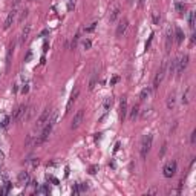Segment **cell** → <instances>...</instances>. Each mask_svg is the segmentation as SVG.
Listing matches in <instances>:
<instances>
[{"mask_svg": "<svg viewBox=\"0 0 196 196\" xmlns=\"http://www.w3.org/2000/svg\"><path fill=\"white\" fill-rule=\"evenodd\" d=\"M112 103H113V98H112V97H107V98L104 100V103H103V107L107 110V109L112 106Z\"/></svg>", "mask_w": 196, "mask_h": 196, "instance_id": "22", "label": "cell"}, {"mask_svg": "<svg viewBox=\"0 0 196 196\" xmlns=\"http://www.w3.org/2000/svg\"><path fill=\"white\" fill-rule=\"evenodd\" d=\"M138 113H140V106H138V104H135V106L132 107V110H130V115H129V120H130V121H133V120H136V117H138Z\"/></svg>", "mask_w": 196, "mask_h": 196, "instance_id": "17", "label": "cell"}, {"mask_svg": "<svg viewBox=\"0 0 196 196\" xmlns=\"http://www.w3.org/2000/svg\"><path fill=\"white\" fill-rule=\"evenodd\" d=\"M35 193H49V189L48 187H37Z\"/></svg>", "mask_w": 196, "mask_h": 196, "instance_id": "24", "label": "cell"}, {"mask_svg": "<svg viewBox=\"0 0 196 196\" xmlns=\"http://www.w3.org/2000/svg\"><path fill=\"white\" fill-rule=\"evenodd\" d=\"M166 74H167V61H163L161 67L158 69V72H156V75H155V78H153V86H152V89H158V87H159V84L163 83Z\"/></svg>", "mask_w": 196, "mask_h": 196, "instance_id": "2", "label": "cell"}, {"mask_svg": "<svg viewBox=\"0 0 196 196\" xmlns=\"http://www.w3.org/2000/svg\"><path fill=\"white\" fill-rule=\"evenodd\" d=\"M90 46H92L90 40H84V41H83V48H84V49H90Z\"/></svg>", "mask_w": 196, "mask_h": 196, "instance_id": "27", "label": "cell"}, {"mask_svg": "<svg viewBox=\"0 0 196 196\" xmlns=\"http://www.w3.org/2000/svg\"><path fill=\"white\" fill-rule=\"evenodd\" d=\"M29 181H31L29 172L23 170V172H20V173H18V176H17V183H18L20 186H26V184H28Z\"/></svg>", "mask_w": 196, "mask_h": 196, "instance_id": "11", "label": "cell"}, {"mask_svg": "<svg viewBox=\"0 0 196 196\" xmlns=\"http://www.w3.org/2000/svg\"><path fill=\"white\" fill-rule=\"evenodd\" d=\"M127 28H129V20L127 18H123L121 21H120V25L117 26V31H115V35L118 37V38H121L124 34H126V31H127Z\"/></svg>", "mask_w": 196, "mask_h": 196, "instance_id": "7", "label": "cell"}, {"mask_svg": "<svg viewBox=\"0 0 196 196\" xmlns=\"http://www.w3.org/2000/svg\"><path fill=\"white\" fill-rule=\"evenodd\" d=\"M38 163H40V161H38V159H35V158H34V159H32V161H31V166H32V167H37V166H38Z\"/></svg>", "mask_w": 196, "mask_h": 196, "instance_id": "30", "label": "cell"}, {"mask_svg": "<svg viewBox=\"0 0 196 196\" xmlns=\"http://www.w3.org/2000/svg\"><path fill=\"white\" fill-rule=\"evenodd\" d=\"M26 15H28V9H25V11H23V14H21V17H20V21H23Z\"/></svg>", "mask_w": 196, "mask_h": 196, "instance_id": "31", "label": "cell"}, {"mask_svg": "<svg viewBox=\"0 0 196 196\" xmlns=\"http://www.w3.org/2000/svg\"><path fill=\"white\" fill-rule=\"evenodd\" d=\"M0 170H2V167H0Z\"/></svg>", "mask_w": 196, "mask_h": 196, "instance_id": "39", "label": "cell"}, {"mask_svg": "<svg viewBox=\"0 0 196 196\" xmlns=\"http://www.w3.org/2000/svg\"><path fill=\"white\" fill-rule=\"evenodd\" d=\"M29 34H31V25H25V28L21 29V34H20V44H25L28 41Z\"/></svg>", "mask_w": 196, "mask_h": 196, "instance_id": "13", "label": "cell"}, {"mask_svg": "<svg viewBox=\"0 0 196 196\" xmlns=\"http://www.w3.org/2000/svg\"><path fill=\"white\" fill-rule=\"evenodd\" d=\"M83 120H84V109H80V110L74 115V118H72L71 129H77V127H80V124L83 123Z\"/></svg>", "mask_w": 196, "mask_h": 196, "instance_id": "5", "label": "cell"}, {"mask_svg": "<svg viewBox=\"0 0 196 196\" xmlns=\"http://www.w3.org/2000/svg\"><path fill=\"white\" fill-rule=\"evenodd\" d=\"M9 192V183H6V186L3 189H0V195H6Z\"/></svg>", "mask_w": 196, "mask_h": 196, "instance_id": "25", "label": "cell"}, {"mask_svg": "<svg viewBox=\"0 0 196 196\" xmlns=\"http://www.w3.org/2000/svg\"><path fill=\"white\" fill-rule=\"evenodd\" d=\"M175 32H176V43H181V41L184 40V34H183V31H181L179 28H176Z\"/></svg>", "mask_w": 196, "mask_h": 196, "instance_id": "21", "label": "cell"}, {"mask_svg": "<svg viewBox=\"0 0 196 196\" xmlns=\"http://www.w3.org/2000/svg\"><path fill=\"white\" fill-rule=\"evenodd\" d=\"M159 20H161V17L158 15V12H153V23L155 25H159Z\"/></svg>", "mask_w": 196, "mask_h": 196, "instance_id": "26", "label": "cell"}, {"mask_svg": "<svg viewBox=\"0 0 196 196\" xmlns=\"http://www.w3.org/2000/svg\"><path fill=\"white\" fill-rule=\"evenodd\" d=\"M97 25H98V23H95V21H94V23H92V25H90L89 28H86V32H92V31H94V29L97 28Z\"/></svg>", "mask_w": 196, "mask_h": 196, "instance_id": "28", "label": "cell"}, {"mask_svg": "<svg viewBox=\"0 0 196 196\" xmlns=\"http://www.w3.org/2000/svg\"><path fill=\"white\" fill-rule=\"evenodd\" d=\"M127 3H130V5H132V3H133V0H127Z\"/></svg>", "mask_w": 196, "mask_h": 196, "instance_id": "36", "label": "cell"}, {"mask_svg": "<svg viewBox=\"0 0 196 196\" xmlns=\"http://www.w3.org/2000/svg\"><path fill=\"white\" fill-rule=\"evenodd\" d=\"M20 2H21V0H12V5H14V6H17Z\"/></svg>", "mask_w": 196, "mask_h": 196, "instance_id": "34", "label": "cell"}, {"mask_svg": "<svg viewBox=\"0 0 196 196\" xmlns=\"http://www.w3.org/2000/svg\"><path fill=\"white\" fill-rule=\"evenodd\" d=\"M126 113H127V98L123 97L121 104H120V118L124 120V118H126Z\"/></svg>", "mask_w": 196, "mask_h": 196, "instance_id": "15", "label": "cell"}, {"mask_svg": "<svg viewBox=\"0 0 196 196\" xmlns=\"http://www.w3.org/2000/svg\"><path fill=\"white\" fill-rule=\"evenodd\" d=\"M144 3V0H140V5H143Z\"/></svg>", "mask_w": 196, "mask_h": 196, "instance_id": "38", "label": "cell"}, {"mask_svg": "<svg viewBox=\"0 0 196 196\" xmlns=\"http://www.w3.org/2000/svg\"><path fill=\"white\" fill-rule=\"evenodd\" d=\"M189 60H190V57L186 54V55H183L179 60H176V74L178 75H181L184 71H186V67L189 66Z\"/></svg>", "mask_w": 196, "mask_h": 196, "instance_id": "4", "label": "cell"}, {"mask_svg": "<svg viewBox=\"0 0 196 196\" xmlns=\"http://www.w3.org/2000/svg\"><path fill=\"white\" fill-rule=\"evenodd\" d=\"M26 107L28 106H25V104H20L15 110H14V113H12V117L9 118V121H12V123H17V121H20L21 120V117H23V113H25V110H26Z\"/></svg>", "mask_w": 196, "mask_h": 196, "instance_id": "8", "label": "cell"}, {"mask_svg": "<svg viewBox=\"0 0 196 196\" xmlns=\"http://www.w3.org/2000/svg\"><path fill=\"white\" fill-rule=\"evenodd\" d=\"M120 14H121V8H120L118 5H115V6L110 9V14H109V21H110V23H115V21H117V18L120 17Z\"/></svg>", "mask_w": 196, "mask_h": 196, "instance_id": "12", "label": "cell"}, {"mask_svg": "<svg viewBox=\"0 0 196 196\" xmlns=\"http://www.w3.org/2000/svg\"><path fill=\"white\" fill-rule=\"evenodd\" d=\"M176 163L175 161H170V163H167L166 166H164V169H163V172H164V176L166 178H172V176H175V173H176Z\"/></svg>", "mask_w": 196, "mask_h": 196, "instance_id": "6", "label": "cell"}, {"mask_svg": "<svg viewBox=\"0 0 196 196\" xmlns=\"http://www.w3.org/2000/svg\"><path fill=\"white\" fill-rule=\"evenodd\" d=\"M189 26H190V29H195V12L193 11L189 14Z\"/></svg>", "mask_w": 196, "mask_h": 196, "instance_id": "20", "label": "cell"}, {"mask_svg": "<svg viewBox=\"0 0 196 196\" xmlns=\"http://www.w3.org/2000/svg\"><path fill=\"white\" fill-rule=\"evenodd\" d=\"M147 193H150V195H155V193H156V189H150Z\"/></svg>", "mask_w": 196, "mask_h": 196, "instance_id": "33", "label": "cell"}, {"mask_svg": "<svg viewBox=\"0 0 196 196\" xmlns=\"http://www.w3.org/2000/svg\"><path fill=\"white\" fill-rule=\"evenodd\" d=\"M97 81H98V75L94 72V75H92V78H90V81H89V89L92 90L94 87H95V84H97Z\"/></svg>", "mask_w": 196, "mask_h": 196, "instance_id": "19", "label": "cell"}, {"mask_svg": "<svg viewBox=\"0 0 196 196\" xmlns=\"http://www.w3.org/2000/svg\"><path fill=\"white\" fill-rule=\"evenodd\" d=\"M78 95H80V89L78 87H75V90L71 94V98H69V101H67V104H66V112L71 109V106L77 101V98H78Z\"/></svg>", "mask_w": 196, "mask_h": 196, "instance_id": "14", "label": "cell"}, {"mask_svg": "<svg viewBox=\"0 0 196 196\" xmlns=\"http://www.w3.org/2000/svg\"><path fill=\"white\" fill-rule=\"evenodd\" d=\"M95 170H97V167H90V173H92V175L95 173Z\"/></svg>", "mask_w": 196, "mask_h": 196, "instance_id": "35", "label": "cell"}, {"mask_svg": "<svg viewBox=\"0 0 196 196\" xmlns=\"http://www.w3.org/2000/svg\"><path fill=\"white\" fill-rule=\"evenodd\" d=\"M34 115H35V106H28L20 121H21V123H28V121H31V120L34 118Z\"/></svg>", "mask_w": 196, "mask_h": 196, "instance_id": "9", "label": "cell"}, {"mask_svg": "<svg viewBox=\"0 0 196 196\" xmlns=\"http://www.w3.org/2000/svg\"><path fill=\"white\" fill-rule=\"evenodd\" d=\"M189 95H190V87H187L186 94L183 95V101H184V103H189V100H190V98H189Z\"/></svg>", "mask_w": 196, "mask_h": 196, "instance_id": "23", "label": "cell"}, {"mask_svg": "<svg viewBox=\"0 0 196 196\" xmlns=\"http://www.w3.org/2000/svg\"><path fill=\"white\" fill-rule=\"evenodd\" d=\"M15 18H17V11H15V9H12V11L8 14V17H6L5 23H3V29H9V28H11V25L15 21Z\"/></svg>", "mask_w": 196, "mask_h": 196, "instance_id": "10", "label": "cell"}, {"mask_svg": "<svg viewBox=\"0 0 196 196\" xmlns=\"http://www.w3.org/2000/svg\"><path fill=\"white\" fill-rule=\"evenodd\" d=\"M49 115H51V110H49V107H48V109H44V110L41 112V115H40V117H38V120L35 121L34 132L41 130V129L44 127V124H46V123H48V120H49Z\"/></svg>", "mask_w": 196, "mask_h": 196, "instance_id": "3", "label": "cell"}, {"mask_svg": "<svg viewBox=\"0 0 196 196\" xmlns=\"http://www.w3.org/2000/svg\"><path fill=\"white\" fill-rule=\"evenodd\" d=\"M190 141H192V143L195 144V141H196V130H193V132H192V136H190Z\"/></svg>", "mask_w": 196, "mask_h": 196, "instance_id": "29", "label": "cell"}, {"mask_svg": "<svg viewBox=\"0 0 196 196\" xmlns=\"http://www.w3.org/2000/svg\"><path fill=\"white\" fill-rule=\"evenodd\" d=\"M175 104H176V94H175V92H172V94L167 97V107L172 110V109L175 107Z\"/></svg>", "mask_w": 196, "mask_h": 196, "instance_id": "16", "label": "cell"}, {"mask_svg": "<svg viewBox=\"0 0 196 196\" xmlns=\"http://www.w3.org/2000/svg\"><path fill=\"white\" fill-rule=\"evenodd\" d=\"M152 143H153V135H146L143 138V143H141V149H140V153H141V158L146 159L150 149H152Z\"/></svg>", "mask_w": 196, "mask_h": 196, "instance_id": "1", "label": "cell"}, {"mask_svg": "<svg viewBox=\"0 0 196 196\" xmlns=\"http://www.w3.org/2000/svg\"><path fill=\"white\" fill-rule=\"evenodd\" d=\"M117 81H118V77H113V78H112V81H110V86H112V84H115Z\"/></svg>", "mask_w": 196, "mask_h": 196, "instance_id": "32", "label": "cell"}, {"mask_svg": "<svg viewBox=\"0 0 196 196\" xmlns=\"http://www.w3.org/2000/svg\"><path fill=\"white\" fill-rule=\"evenodd\" d=\"M2 158H3V153H2V150H0V159H2Z\"/></svg>", "mask_w": 196, "mask_h": 196, "instance_id": "37", "label": "cell"}, {"mask_svg": "<svg viewBox=\"0 0 196 196\" xmlns=\"http://www.w3.org/2000/svg\"><path fill=\"white\" fill-rule=\"evenodd\" d=\"M150 90H152V89H150L149 86H147V87H144V89L141 90V95H140V100H141V101H144V100H146V98H147V97L150 95Z\"/></svg>", "mask_w": 196, "mask_h": 196, "instance_id": "18", "label": "cell"}]
</instances>
